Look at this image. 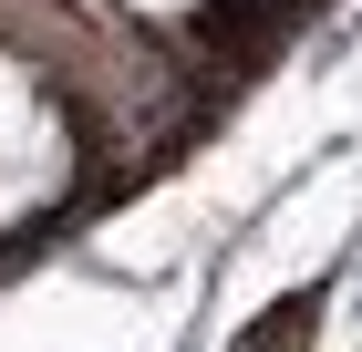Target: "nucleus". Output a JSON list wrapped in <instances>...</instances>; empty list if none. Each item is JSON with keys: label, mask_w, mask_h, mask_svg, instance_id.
<instances>
[{"label": "nucleus", "mask_w": 362, "mask_h": 352, "mask_svg": "<svg viewBox=\"0 0 362 352\" xmlns=\"http://www.w3.org/2000/svg\"><path fill=\"white\" fill-rule=\"evenodd\" d=\"M300 331H321V290H290L279 311H259L238 331V352H300Z\"/></svg>", "instance_id": "obj_1"}]
</instances>
